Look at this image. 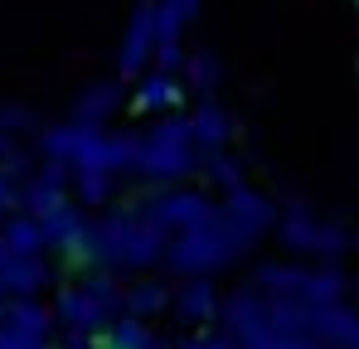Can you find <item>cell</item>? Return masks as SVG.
Segmentation results:
<instances>
[{
  "mask_svg": "<svg viewBox=\"0 0 359 349\" xmlns=\"http://www.w3.org/2000/svg\"><path fill=\"white\" fill-rule=\"evenodd\" d=\"M151 54H156V10H151V0H141V5H136V15H131V25H126L117 68L126 73V78H136V73L151 63Z\"/></svg>",
  "mask_w": 359,
  "mask_h": 349,
  "instance_id": "cell-4",
  "label": "cell"
},
{
  "mask_svg": "<svg viewBox=\"0 0 359 349\" xmlns=\"http://www.w3.org/2000/svg\"><path fill=\"white\" fill-rule=\"evenodd\" d=\"M219 291L209 277H189V287L170 291V310H175L180 320H189V325H204V320H214L219 315Z\"/></svg>",
  "mask_w": 359,
  "mask_h": 349,
  "instance_id": "cell-9",
  "label": "cell"
},
{
  "mask_svg": "<svg viewBox=\"0 0 359 349\" xmlns=\"http://www.w3.org/2000/svg\"><path fill=\"white\" fill-rule=\"evenodd\" d=\"M180 349H233L224 335H194V340H184Z\"/></svg>",
  "mask_w": 359,
  "mask_h": 349,
  "instance_id": "cell-17",
  "label": "cell"
},
{
  "mask_svg": "<svg viewBox=\"0 0 359 349\" xmlns=\"http://www.w3.org/2000/svg\"><path fill=\"white\" fill-rule=\"evenodd\" d=\"M117 88L112 83H102V88H93V93H83V102H78V112H73V121H83V126H97L102 116L117 107Z\"/></svg>",
  "mask_w": 359,
  "mask_h": 349,
  "instance_id": "cell-15",
  "label": "cell"
},
{
  "mask_svg": "<svg viewBox=\"0 0 359 349\" xmlns=\"http://www.w3.org/2000/svg\"><path fill=\"white\" fill-rule=\"evenodd\" d=\"M229 131H233V121L219 112V107H199L194 121H189V136H194V141H204V146H224V141H229Z\"/></svg>",
  "mask_w": 359,
  "mask_h": 349,
  "instance_id": "cell-14",
  "label": "cell"
},
{
  "mask_svg": "<svg viewBox=\"0 0 359 349\" xmlns=\"http://www.w3.org/2000/svg\"><path fill=\"white\" fill-rule=\"evenodd\" d=\"M204 219H214L209 214V204L199 199V194H165V199H156L151 204V214H146V224L156 233H165V228H194V224H204Z\"/></svg>",
  "mask_w": 359,
  "mask_h": 349,
  "instance_id": "cell-7",
  "label": "cell"
},
{
  "mask_svg": "<svg viewBox=\"0 0 359 349\" xmlns=\"http://www.w3.org/2000/svg\"><path fill=\"white\" fill-rule=\"evenodd\" d=\"M311 340H320L325 349H359V310L311 306Z\"/></svg>",
  "mask_w": 359,
  "mask_h": 349,
  "instance_id": "cell-5",
  "label": "cell"
},
{
  "mask_svg": "<svg viewBox=\"0 0 359 349\" xmlns=\"http://www.w3.org/2000/svg\"><path fill=\"white\" fill-rule=\"evenodd\" d=\"M180 102H184V88H180V78H165V73H151L136 88V112H161V107H180Z\"/></svg>",
  "mask_w": 359,
  "mask_h": 349,
  "instance_id": "cell-13",
  "label": "cell"
},
{
  "mask_svg": "<svg viewBox=\"0 0 359 349\" xmlns=\"http://www.w3.org/2000/svg\"><path fill=\"white\" fill-rule=\"evenodd\" d=\"M121 310L131 320H151V315L170 310V287L165 282H136V287L121 291Z\"/></svg>",
  "mask_w": 359,
  "mask_h": 349,
  "instance_id": "cell-11",
  "label": "cell"
},
{
  "mask_svg": "<svg viewBox=\"0 0 359 349\" xmlns=\"http://www.w3.org/2000/svg\"><path fill=\"white\" fill-rule=\"evenodd\" d=\"M184 68H189V78H194V83H199L204 93H209V88L219 83V58H214V54H199V58H189Z\"/></svg>",
  "mask_w": 359,
  "mask_h": 349,
  "instance_id": "cell-16",
  "label": "cell"
},
{
  "mask_svg": "<svg viewBox=\"0 0 359 349\" xmlns=\"http://www.w3.org/2000/svg\"><path fill=\"white\" fill-rule=\"evenodd\" d=\"M151 10H156V44H180L199 0H151Z\"/></svg>",
  "mask_w": 359,
  "mask_h": 349,
  "instance_id": "cell-12",
  "label": "cell"
},
{
  "mask_svg": "<svg viewBox=\"0 0 359 349\" xmlns=\"http://www.w3.org/2000/svg\"><path fill=\"white\" fill-rule=\"evenodd\" d=\"M131 160H141L151 174H180L194 165V151H189V121H165L156 126V136L131 151Z\"/></svg>",
  "mask_w": 359,
  "mask_h": 349,
  "instance_id": "cell-2",
  "label": "cell"
},
{
  "mask_svg": "<svg viewBox=\"0 0 359 349\" xmlns=\"http://www.w3.org/2000/svg\"><path fill=\"white\" fill-rule=\"evenodd\" d=\"M44 340H49V310L29 301H20L0 325V349H44Z\"/></svg>",
  "mask_w": 359,
  "mask_h": 349,
  "instance_id": "cell-6",
  "label": "cell"
},
{
  "mask_svg": "<svg viewBox=\"0 0 359 349\" xmlns=\"http://www.w3.org/2000/svg\"><path fill=\"white\" fill-rule=\"evenodd\" d=\"M238 257V242L224 233L219 219H204V224H194V228H184L165 247V262L184 272V277H209L214 267H224V262H233Z\"/></svg>",
  "mask_w": 359,
  "mask_h": 349,
  "instance_id": "cell-1",
  "label": "cell"
},
{
  "mask_svg": "<svg viewBox=\"0 0 359 349\" xmlns=\"http://www.w3.org/2000/svg\"><path fill=\"white\" fill-rule=\"evenodd\" d=\"M214 179H224V184H238V165H233V160H214Z\"/></svg>",
  "mask_w": 359,
  "mask_h": 349,
  "instance_id": "cell-18",
  "label": "cell"
},
{
  "mask_svg": "<svg viewBox=\"0 0 359 349\" xmlns=\"http://www.w3.org/2000/svg\"><path fill=\"white\" fill-rule=\"evenodd\" d=\"M54 315H59L73 335H102V330L117 320V315H107V310H102V306H97L83 287H78V291H63L59 306H54Z\"/></svg>",
  "mask_w": 359,
  "mask_h": 349,
  "instance_id": "cell-8",
  "label": "cell"
},
{
  "mask_svg": "<svg viewBox=\"0 0 359 349\" xmlns=\"http://www.w3.org/2000/svg\"><path fill=\"white\" fill-rule=\"evenodd\" d=\"M282 238H287L292 247H306V252H340V247H345V233L320 228V224H311L306 214H292L287 228H282Z\"/></svg>",
  "mask_w": 359,
  "mask_h": 349,
  "instance_id": "cell-10",
  "label": "cell"
},
{
  "mask_svg": "<svg viewBox=\"0 0 359 349\" xmlns=\"http://www.w3.org/2000/svg\"><path fill=\"white\" fill-rule=\"evenodd\" d=\"M219 224H224V233L243 247V242H252L257 233L272 228V209H267V199H257V194H248V189H233V199H229V209L219 214Z\"/></svg>",
  "mask_w": 359,
  "mask_h": 349,
  "instance_id": "cell-3",
  "label": "cell"
}]
</instances>
